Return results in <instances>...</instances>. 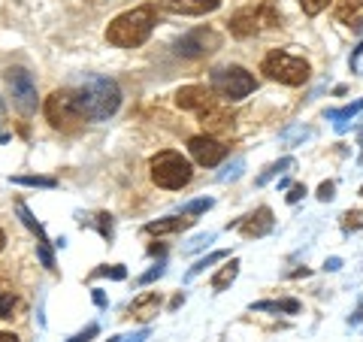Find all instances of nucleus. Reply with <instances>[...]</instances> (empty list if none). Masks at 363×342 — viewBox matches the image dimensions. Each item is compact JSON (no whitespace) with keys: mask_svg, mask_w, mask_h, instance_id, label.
<instances>
[{"mask_svg":"<svg viewBox=\"0 0 363 342\" xmlns=\"http://www.w3.org/2000/svg\"><path fill=\"white\" fill-rule=\"evenodd\" d=\"M73 94L85 121H104L109 116H116L121 106V88L109 76H85L82 85L73 88Z\"/></svg>","mask_w":363,"mask_h":342,"instance_id":"obj_1","label":"nucleus"},{"mask_svg":"<svg viewBox=\"0 0 363 342\" xmlns=\"http://www.w3.org/2000/svg\"><path fill=\"white\" fill-rule=\"evenodd\" d=\"M157 18H161V9H157V4L133 6V9H128V13H121V16H116L109 21L106 43L118 45V49H136V45H143L145 40L152 37Z\"/></svg>","mask_w":363,"mask_h":342,"instance_id":"obj_2","label":"nucleus"},{"mask_svg":"<svg viewBox=\"0 0 363 342\" xmlns=\"http://www.w3.org/2000/svg\"><path fill=\"white\" fill-rule=\"evenodd\" d=\"M233 37L240 40H248V37H257L264 31H272V28H281V13L276 9L272 0H264L257 6H245L240 13H233L230 21H227Z\"/></svg>","mask_w":363,"mask_h":342,"instance_id":"obj_3","label":"nucleus"},{"mask_svg":"<svg viewBox=\"0 0 363 342\" xmlns=\"http://www.w3.org/2000/svg\"><path fill=\"white\" fill-rule=\"evenodd\" d=\"M260 73H264L267 79H272V82H281V85H306L309 82V73L312 67L309 61L297 58V55H291L285 49H272L264 61H260Z\"/></svg>","mask_w":363,"mask_h":342,"instance_id":"obj_4","label":"nucleus"},{"mask_svg":"<svg viewBox=\"0 0 363 342\" xmlns=\"http://www.w3.org/2000/svg\"><path fill=\"white\" fill-rule=\"evenodd\" d=\"M149 170H152V182L157 188H167V191H179L185 188L191 176H194V167L185 155H179L173 149L167 152H157L152 161H149Z\"/></svg>","mask_w":363,"mask_h":342,"instance_id":"obj_5","label":"nucleus"},{"mask_svg":"<svg viewBox=\"0 0 363 342\" xmlns=\"http://www.w3.org/2000/svg\"><path fill=\"white\" fill-rule=\"evenodd\" d=\"M45 121L61 133H76L85 124V116L79 112L73 88H58L45 97Z\"/></svg>","mask_w":363,"mask_h":342,"instance_id":"obj_6","label":"nucleus"},{"mask_svg":"<svg viewBox=\"0 0 363 342\" xmlns=\"http://www.w3.org/2000/svg\"><path fill=\"white\" fill-rule=\"evenodd\" d=\"M212 91L218 94L221 100H227V104H236V100L248 97L252 91L257 88V79L245 70V67L240 64H230V67H215L212 70Z\"/></svg>","mask_w":363,"mask_h":342,"instance_id":"obj_7","label":"nucleus"},{"mask_svg":"<svg viewBox=\"0 0 363 342\" xmlns=\"http://www.w3.org/2000/svg\"><path fill=\"white\" fill-rule=\"evenodd\" d=\"M173 49H176L179 58H188V61L206 58V55L221 49V33L212 31V28H194V31H188L185 37H179Z\"/></svg>","mask_w":363,"mask_h":342,"instance_id":"obj_8","label":"nucleus"},{"mask_svg":"<svg viewBox=\"0 0 363 342\" xmlns=\"http://www.w3.org/2000/svg\"><path fill=\"white\" fill-rule=\"evenodd\" d=\"M6 85H9V91H13V104L18 106L21 116H33V112H37V104H40L33 76L25 70V67H9Z\"/></svg>","mask_w":363,"mask_h":342,"instance_id":"obj_9","label":"nucleus"},{"mask_svg":"<svg viewBox=\"0 0 363 342\" xmlns=\"http://www.w3.org/2000/svg\"><path fill=\"white\" fill-rule=\"evenodd\" d=\"M188 152L200 167H218L227 158V145L212 133H197L188 140Z\"/></svg>","mask_w":363,"mask_h":342,"instance_id":"obj_10","label":"nucleus"},{"mask_svg":"<svg viewBox=\"0 0 363 342\" xmlns=\"http://www.w3.org/2000/svg\"><path fill=\"white\" fill-rule=\"evenodd\" d=\"M218 100L212 97V88L206 85H185L176 91V106L188 109V112H206L209 106H215Z\"/></svg>","mask_w":363,"mask_h":342,"instance_id":"obj_11","label":"nucleus"},{"mask_svg":"<svg viewBox=\"0 0 363 342\" xmlns=\"http://www.w3.org/2000/svg\"><path fill=\"white\" fill-rule=\"evenodd\" d=\"M236 227L242 231L245 239H260V236H267L272 227H276V219H272V209L269 206H260L252 215H245V219L236 224Z\"/></svg>","mask_w":363,"mask_h":342,"instance_id":"obj_12","label":"nucleus"},{"mask_svg":"<svg viewBox=\"0 0 363 342\" xmlns=\"http://www.w3.org/2000/svg\"><path fill=\"white\" fill-rule=\"evenodd\" d=\"M221 6V0H167V9L176 16H206Z\"/></svg>","mask_w":363,"mask_h":342,"instance_id":"obj_13","label":"nucleus"},{"mask_svg":"<svg viewBox=\"0 0 363 342\" xmlns=\"http://www.w3.org/2000/svg\"><path fill=\"white\" fill-rule=\"evenodd\" d=\"M200 124H203V131L215 136V133L233 128V116H230V112H227L224 106L215 104V106H209L206 112H200Z\"/></svg>","mask_w":363,"mask_h":342,"instance_id":"obj_14","label":"nucleus"},{"mask_svg":"<svg viewBox=\"0 0 363 342\" xmlns=\"http://www.w3.org/2000/svg\"><path fill=\"white\" fill-rule=\"evenodd\" d=\"M157 309H161V294L157 291H145L130 303V315L136 318V321H152V318L157 315Z\"/></svg>","mask_w":363,"mask_h":342,"instance_id":"obj_15","label":"nucleus"},{"mask_svg":"<svg viewBox=\"0 0 363 342\" xmlns=\"http://www.w3.org/2000/svg\"><path fill=\"white\" fill-rule=\"evenodd\" d=\"M194 224V219L191 215H169V219H157V221H149L143 227L145 233H157V236H164V233H182V231H188V227Z\"/></svg>","mask_w":363,"mask_h":342,"instance_id":"obj_16","label":"nucleus"},{"mask_svg":"<svg viewBox=\"0 0 363 342\" xmlns=\"http://www.w3.org/2000/svg\"><path fill=\"white\" fill-rule=\"evenodd\" d=\"M236 276H240V260L233 258V260H227V264L212 276V288L215 291H227L236 282Z\"/></svg>","mask_w":363,"mask_h":342,"instance_id":"obj_17","label":"nucleus"},{"mask_svg":"<svg viewBox=\"0 0 363 342\" xmlns=\"http://www.w3.org/2000/svg\"><path fill=\"white\" fill-rule=\"evenodd\" d=\"M252 312H300V300H260L252 303Z\"/></svg>","mask_w":363,"mask_h":342,"instance_id":"obj_18","label":"nucleus"},{"mask_svg":"<svg viewBox=\"0 0 363 342\" xmlns=\"http://www.w3.org/2000/svg\"><path fill=\"white\" fill-rule=\"evenodd\" d=\"M16 212H18V221L25 224V227H28V231H30L33 236H37V243H49V236H45V231H43V224H40L37 219H33V212L25 206V203H18V206H16Z\"/></svg>","mask_w":363,"mask_h":342,"instance_id":"obj_19","label":"nucleus"},{"mask_svg":"<svg viewBox=\"0 0 363 342\" xmlns=\"http://www.w3.org/2000/svg\"><path fill=\"white\" fill-rule=\"evenodd\" d=\"M360 9H363V0H333V16L339 21H354Z\"/></svg>","mask_w":363,"mask_h":342,"instance_id":"obj_20","label":"nucleus"},{"mask_svg":"<svg viewBox=\"0 0 363 342\" xmlns=\"http://www.w3.org/2000/svg\"><path fill=\"white\" fill-rule=\"evenodd\" d=\"M294 167H297V161H294V158H281V161H276V164H269V167L264 170V173H260V176H257V185H267V182H269V179H276L279 173H285V170H294Z\"/></svg>","mask_w":363,"mask_h":342,"instance_id":"obj_21","label":"nucleus"},{"mask_svg":"<svg viewBox=\"0 0 363 342\" xmlns=\"http://www.w3.org/2000/svg\"><path fill=\"white\" fill-rule=\"evenodd\" d=\"M360 109H363V100H354V104H348V106H342V109H330V112H327V118L336 121V128H342L345 118H354Z\"/></svg>","mask_w":363,"mask_h":342,"instance_id":"obj_22","label":"nucleus"},{"mask_svg":"<svg viewBox=\"0 0 363 342\" xmlns=\"http://www.w3.org/2000/svg\"><path fill=\"white\" fill-rule=\"evenodd\" d=\"M9 182H13V185H28V188H55L58 185L52 176H13Z\"/></svg>","mask_w":363,"mask_h":342,"instance_id":"obj_23","label":"nucleus"},{"mask_svg":"<svg viewBox=\"0 0 363 342\" xmlns=\"http://www.w3.org/2000/svg\"><path fill=\"white\" fill-rule=\"evenodd\" d=\"M224 258H227V252H224V248H221V252H212V255H206V258H200V260H197V264H194V267H191V270H188V279H197V276H200V272H203V270H206V267H212V264H218V260H224Z\"/></svg>","mask_w":363,"mask_h":342,"instance_id":"obj_24","label":"nucleus"},{"mask_svg":"<svg viewBox=\"0 0 363 342\" xmlns=\"http://www.w3.org/2000/svg\"><path fill=\"white\" fill-rule=\"evenodd\" d=\"M91 224L97 227V233L104 236V239H112V236H116V227H112V215H109V212H97L94 219H91Z\"/></svg>","mask_w":363,"mask_h":342,"instance_id":"obj_25","label":"nucleus"},{"mask_svg":"<svg viewBox=\"0 0 363 342\" xmlns=\"http://www.w3.org/2000/svg\"><path fill=\"white\" fill-rule=\"evenodd\" d=\"M242 170H245V161H242V158H236L233 164H227V167L221 170L218 179H221V182H233V179H240V176H242Z\"/></svg>","mask_w":363,"mask_h":342,"instance_id":"obj_26","label":"nucleus"},{"mask_svg":"<svg viewBox=\"0 0 363 342\" xmlns=\"http://www.w3.org/2000/svg\"><path fill=\"white\" fill-rule=\"evenodd\" d=\"M206 209H212V197H200V200L185 203V206H182V215H200Z\"/></svg>","mask_w":363,"mask_h":342,"instance_id":"obj_27","label":"nucleus"},{"mask_svg":"<svg viewBox=\"0 0 363 342\" xmlns=\"http://www.w3.org/2000/svg\"><path fill=\"white\" fill-rule=\"evenodd\" d=\"M13 306H16V294L0 288V318H13Z\"/></svg>","mask_w":363,"mask_h":342,"instance_id":"obj_28","label":"nucleus"},{"mask_svg":"<svg viewBox=\"0 0 363 342\" xmlns=\"http://www.w3.org/2000/svg\"><path fill=\"white\" fill-rule=\"evenodd\" d=\"M327 4H333V0H300V6H303V13L306 16H321L324 9H327Z\"/></svg>","mask_w":363,"mask_h":342,"instance_id":"obj_29","label":"nucleus"},{"mask_svg":"<svg viewBox=\"0 0 363 342\" xmlns=\"http://www.w3.org/2000/svg\"><path fill=\"white\" fill-rule=\"evenodd\" d=\"M94 276H106V279L121 282L124 276H128V270H124L121 264H116V267H100V270H94Z\"/></svg>","mask_w":363,"mask_h":342,"instance_id":"obj_30","label":"nucleus"},{"mask_svg":"<svg viewBox=\"0 0 363 342\" xmlns=\"http://www.w3.org/2000/svg\"><path fill=\"white\" fill-rule=\"evenodd\" d=\"M37 255H40V260H43L45 270H55V255H52L49 243H37Z\"/></svg>","mask_w":363,"mask_h":342,"instance_id":"obj_31","label":"nucleus"},{"mask_svg":"<svg viewBox=\"0 0 363 342\" xmlns=\"http://www.w3.org/2000/svg\"><path fill=\"white\" fill-rule=\"evenodd\" d=\"M97 333H100V327H97V324H88L85 330H79V333H76V336H70L67 342H91Z\"/></svg>","mask_w":363,"mask_h":342,"instance_id":"obj_32","label":"nucleus"},{"mask_svg":"<svg viewBox=\"0 0 363 342\" xmlns=\"http://www.w3.org/2000/svg\"><path fill=\"white\" fill-rule=\"evenodd\" d=\"M164 272H167V267H164V264H157V267H152L149 272H143V276H140V285H149V282H155V279H161Z\"/></svg>","mask_w":363,"mask_h":342,"instance_id":"obj_33","label":"nucleus"},{"mask_svg":"<svg viewBox=\"0 0 363 342\" xmlns=\"http://www.w3.org/2000/svg\"><path fill=\"white\" fill-rule=\"evenodd\" d=\"M333 191H336L333 182H321V185H318V200H324V203H327V200H333V197H336Z\"/></svg>","mask_w":363,"mask_h":342,"instance_id":"obj_34","label":"nucleus"},{"mask_svg":"<svg viewBox=\"0 0 363 342\" xmlns=\"http://www.w3.org/2000/svg\"><path fill=\"white\" fill-rule=\"evenodd\" d=\"M348 64H351V73H363V43L354 49V55H351Z\"/></svg>","mask_w":363,"mask_h":342,"instance_id":"obj_35","label":"nucleus"},{"mask_svg":"<svg viewBox=\"0 0 363 342\" xmlns=\"http://www.w3.org/2000/svg\"><path fill=\"white\" fill-rule=\"evenodd\" d=\"M215 239V233H206V236H197V239H191V243L185 246V252H197V248H203V246H209Z\"/></svg>","mask_w":363,"mask_h":342,"instance_id":"obj_36","label":"nucleus"},{"mask_svg":"<svg viewBox=\"0 0 363 342\" xmlns=\"http://www.w3.org/2000/svg\"><path fill=\"white\" fill-rule=\"evenodd\" d=\"M303 197H306V185H291V188H288V197H285V200H288V203H300Z\"/></svg>","mask_w":363,"mask_h":342,"instance_id":"obj_37","label":"nucleus"},{"mask_svg":"<svg viewBox=\"0 0 363 342\" xmlns=\"http://www.w3.org/2000/svg\"><path fill=\"white\" fill-rule=\"evenodd\" d=\"M339 267H342V260H339V258H330V260H324V270H330V272H336Z\"/></svg>","mask_w":363,"mask_h":342,"instance_id":"obj_38","label":"nucleus"},{"mask_svg":"<svg viewBox=\"0 0 363 342\" xmlns=\"http://www.w3.org/2000/svg\"><path fill=\"white\" fill-rule=\"evenodd\" d=\"M360 321H363V303H360L357 309H354V315L348 318V324H360Z\"/></svg>","mask_w":363,"mask_h":342,"instance_id":"obj_39","label":"nucleus"},{"mask_svg":"<svg viewBox=\"0 0 363 342\" xmlns=\"http://www.w3.org/2000/svg\"><path fill=\"white\" fill-rule=\"evenodd\" d=\"M94 303L100 306V309H104V306H106V294L100 291V288H94Z\"/></svg>","mask_w":363,"mask_h":342,"instance_id":"obj_40","label":"nucleus"},{"mask_svg":"<svg viewBox=\"0 0 363 342\" xmlns=\"http://www.w3.org/2000/svg\"><path fill=\"white\" fill-rule=\"evenodd\" d=\"M143 339H149V330H140V333H133V336H128L124 342H143Z\"/></svg>","mask_w":363,"mask_h":342,"instance_id":"obj_41","label":"nucleus"},{"mask_svg":"<svg viewBox=\"0 0 363 342\" xmlns=\"http://www.w3.org/2000/svg\"><path fill=\"white\" fill-rule=\"evenodd\" d=\"M0 342H18L16 333H6V330H0Z\"/></svg>","mask_w":363,"mask_h":342,"instance_id":"obj_42","label":"nucleus"},{"mask_svg":"<svg viewBox=\"0 0 363 342\" xmlns=\"http://www.w3.org/2000/svg\"><path fill=\"white\" fill-rule=\"evenodd\" d=\"M149 255H164V246H149Z\"/></svg>","mask_w":363,"mask_h":342,"instance_id":"obj_43","label":"nucleus"},{"mask_svg":"<svg viewBox=\"0 0 363 342\" xmlns=\"http://www.w3.org/2000/svg\"><path fill=\"white\" fill-rule=\"evenodd\" d=\"M351 28H354L357 33H363V18H357V21H351Z\"/></svg>","mask_w":363,"mask_h":342,"instance_id":"obj_44","label":"nucleus"},{"mask_svg":"<svg viewBox=\"0 0 363 342\" xmlns=\"http://www.w3.org/2000/svg\"><path fill=\"white\" fill-rule=\"evenodd\" d=\"M4 246H6V233L0 231V252H4Z\"/></svg>","mask_w":363,"mask_h":342,"instance_id":"obj_45","label":"nucleus"},{"mask_svg":"<svg viewBox=\"0 0 363 342\" xmlns=\"http://www.w3.org/2000/svg\"><path fill=\"white\" fill-rule=\"evenodd\" d=\"M357 143H360V149H363V124H360V133H357Z\"/></svg>","mask_w":363,"mask_h":342,"instance_id":"obj_46","label":"nucleus"},{"mask_svg":"<svg viewBox=\"0 0 363 342\" xmlns=\"http://www.w3.org/2000/svg\"><path fill=\"white\" fill-rule=\"evenodd\" d=\"M118 339H121V336H112V339H109V342H118Z\"/></svg>","mask_w":363,"mask_h":342,"instance_id":"obj_47","label":"nucleus"},{"mask_svg":"<svg viewBox=\"0 0 363 342\" xmlns=\"http://www.w3.org/2000/svg\"><path fill=\"white\" fill-rule=\"evenodd\" d=\"M360 197H363V188H360Z\"/></svg>","mask_w":363,"mask_h":342,"instance_id":"obj_48","label":"nucleus"}]
</instances>
